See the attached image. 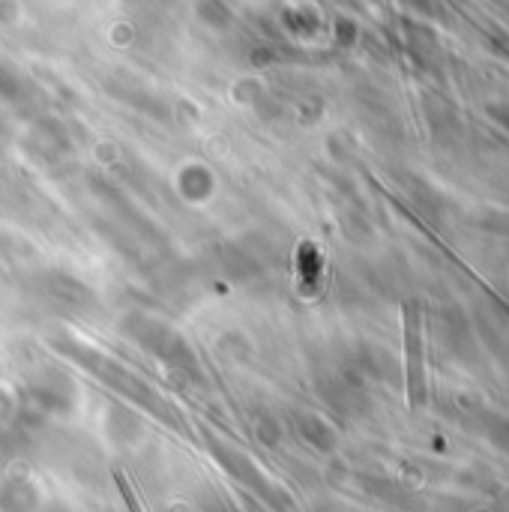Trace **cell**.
Segmentation results:
<instances>
[{
	"mask_svg": "<svg viewBox=\"0 0 509 512\" xmlns=\"http://www.w3.org/2000/svg\"><path fill=\"white\" fill-rule=\"evenodd\" d=\"M405 366H408V402L420 408L426 399V360H423V312L420 303H405Z\"/></svg>",
	"mask_w": 509,
	"mask_h": 512,
	"instance_id": "obj_1",
	"label": "cell"
}]
</instances>
